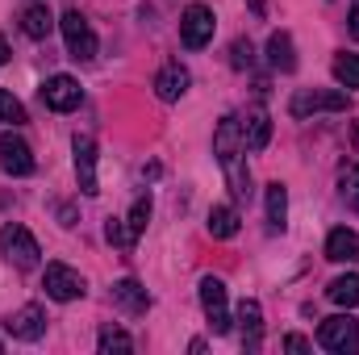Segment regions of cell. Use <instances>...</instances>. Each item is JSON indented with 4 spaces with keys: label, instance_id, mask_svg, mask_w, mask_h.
I'll return each instance as SVG.
<instances>
[{
    "label": "cell",
    "instance_id": "1",
    "mask_svg": "<svg viewBox=\"0 0 359 355\" xmlns=\"http://www.w3.org/2000/svg\"><path fill=\"white\" fill-rule=\"evenodd\" d=\"M213 151H217V163H222V172H226V180H230L234 196H251V176H247V168H243V151H247V142H243V126H238V117H222V121H217Z\"/></svg>",
    "mask_w": 359,
    "mask_h": 355
},
{
    "label": "cell",
    "instance_id": "2",
    "mask_svg": "<svg viewBox=\"0 0 359 355\" xmlns=\"http://www.w3.org/2000/svg\"><path fill=\"white\" fill-rule=\"evenodd\" d=\"M59 29H63V42H67V55H72V59H80V63L96 59V34H92L88 17H84L80 8H67V13L59 17Z\"/></svg>",
    "mask_w": 359,
    "mask_h": 355
},
{
    "label": "cell",
    "instance_id": "3",
    "mask_svg": "<svg viewBox=\"0 0 359 355\" xmlns=\"http://www.w3.org/2000/svg\"><path fill=\"white\" fill-rule=\"evenodd\" d=\"M0 251H4V260L13 267H38V239L25 230V226H17V222H8V226H0Z\"/></svg>",
    "mask_w": 359,
    "mask_h": 355
},
{
    "label": "cell",
    "instance_id": "4",
    "mask_svg": "<svg viewBox=\"0 0 359 355\" xmlns=\"http://www.w3.org/2000/svg\"><path fill=\"white\" fill-rule=\"evenodd\" d=\"M318 343H322L326 351H334V355L359 351V322L351 318V314H334V318H326V322L318 326Z\"/></svg>",
    "mask_w": 359,
    "mask_h": 355
},
{
    "label": "cell",
    "instance_id": "5",
    "mask_svg": "<svg viewBox=\"0 0 359 355\" xmlns=\"http://www.w3.org/2000/svg\"><path fill=\"white\" fill-rule=\"evenodd\" d=\"M213 29H217V21H213V8H209V4H188V8L180 13V38H184L188 51L209 46V42H213Z\"/></svg>",
    "mask_w": 359,
    "mask_h": 355
},
{
    "label": "cell",
    "instance_id": "6",
    "mask_svg": "<svg viewBox=\"0 0 359 355\" xmlns=\"http://www.w3.org/2000/svg\"><path fill=\"white\" fill-rule=\"evenodd\" d=\"M42 288H46L50 301H76V297L88 293L84 276H80L76 267H67V264H46V272H42Z\"/></svg>",
    "mask_w": 359,
    "mask_h": 355
},
{
    "label": "cell",
    "instance_id": "7",
    "mask_svg": "<svg viewBox=\"0 0 359 355\" xmlns=\"http://www.w3.org/2000/svg\"><path fill=\"white\" fill-rule=\"evenodd\" d=\"M347 109V92H318V88H301L288 100L292 117H309V113H343Z\"/></svg>",
    "mask_w": 359,
    "mask_h": 355
},
{
    "label": "cell",
    "instance_id": "8",
    "mask_svg": "<svg viewBox=\"0 0 359 355\" xmlns=\"http://www.w3.org/2000/svg\"><path fill=\"white\" fill-rule=\"evenodd\" d=\"M201 305L209 314V326L213 335H230V314H226V284L217 276H205L201 280Z\"/></svg>",
    "mask_w": 359,
    "mask_h": 355
},
{
    "label": "cell",
    "instance_id": "9",
    "mask_svg": "<svg viewBox=\"0 0 359 355\" xmlns=\"http://www.w3.org/2000/svg\"><path fill=\"white\" fill-rule=\"evenodd\" d=\"M42 100H46V109H55V113H72V109H80L84 88H80V80H72V76H50V80L42 84Z\"/></svg>",
    "mask_w": 359,
    "mask_h": 355
},
{
    "label": "cell",
    "instance_id": "10",
    "mask_svg": "<svg viewBox=\"0 0 359 355\" xmlns=\"http://www.w3.org/2000/svg\"><path fill=\"white\" fill-rule=\"evenodd\" d=\"M4 330H8L13 339L34 343V339L46 335V309H42V305H21V309H13V314L4 318Z\"/></svg>",
    "mask_w": 359,
    "mask_h": 355
},
{
    "label": "cell",
    "instance_id": "11",
    "mask_svg": "<svg viewBox=\"0 0 359 355\" xmlns=\"http://www.w3.org/2000/svg\"><path fill=\"white\" fill-rule=\"evenodd\" d=\"M0 168H4L8 176H29V172H34V151H29V142L4 130V134H0Z\"/></svg>",
    "mask_w": 359,
    "mask_h": 355
},
{
    "label": "cell",
    "instance_id": "12",
    "mask_svg": "<svg viewBox=\"0 0 359 355\" xmlns=\"http://www.w3.org/2000/svg\"><path fill=\"white\" fill-rule=\"evenodd\" d=\"M72 151H76V180H80V192H84V196H96V192H100V188H96V142H92L88 134H76Z\"/></svg>",
    "mask_w": 359,
    "mask_h": 355
},
{
    "label": "cell",
    "instance_id": "13",
    "mask_svg": "<svg viewBox=\"0 0 359 355\" xmlns=\"http://www.w3.org/2000/svg\"><path fill=\"white\" fill-rule=\"evenodd\" d=\"M188 84H192V76H188L184 63H163L159 76H155V96L159 100H180L188 92Z\"/></svg>",
    "mask_w": 359,
    "mask_h": 355
},
{
    "label": "cell",
    "instance_id": "14",
    "mask_svg": "<svg viewBox=\"0 0 359 355\" xmlns=\"http://www.w3.org/2000/svg\"><path fill=\"white\" fill-rule=\"evenodd\" d=\"M326 260H334V264H359V234L355 230H347V226L330 230L326 234Z\"/></svg>",
    "mask_w": 359,
    "mask_h": 355
},
{
    "label": "cell",
    "instance_id": "15",
    "mask_svg": "<svg viewBox=\"0 0 359 355\" xmlns=\"http://www.w3.org/2000/svg\"><path fill=\"white\" fill-rule=\"evenodd\" d=\"M113 301H117V305H121L126 314H134V318L151 309V293H147V288H142L138 280H130V276L113 284Z\"/></svg>",
    "mask_w": 359,
    "mask_h": 355
},
{
    "label": "cell",
    "instance_id": "16",
    "mask_svg": "<svg viewBox=\"0 0 359 355\" xmlns=\"http://www.w3.org/2000/svg\"><path fill=\"white\" fill-rule=\"evenodd\" d=\"M243 142H247V151H264L271 142V117H268V109H251L247 113V121H243Z\"/></svg>",
    "mask_w": 359,
    "mask_h": 355
},
{
    "label": "cell",
    "instance_id": "17",
    "mask_svg": "<svg viewBox=\"0 0 359 355\" xmlns=\"http://www.w3.org/2000/svg\"><path fill=\"white\" fill-rule=\"evenodd\" d=\"M268 63L276 67V72H297V51H292V34L288 29H276L268 38Z\"/></svg>",
    "mask_w": 359,
    "mask_h": 355
},
{
    "label": "cell",
    "instance_id": "18",
    "mask_svg": "<svg viewBox=\"0 0 359 355\" xmlns=\"http://www.w3.org/2000/svg\"><path fill=\"white\" fill-rule=\"evenodd\" d=\"M238 322H243V343H247V351H259V330H264V309H259V301H243L238 305Z\"/></svg>",
    "mask_w": 359,
    "mask_h": 355
},
{
    "label": "cell",
    "instance_id": "19",
    "mask_svg": "<svg viewBox=\"0 0 359 355\" xmlns=\"http://www.w3.org/2000/svg\"><path fill=\"white\" fill-rule=\"evenodd\" d=\"M21 29H25V38H46L50 29H55V17H50V8L46 4H29L25 13H21Z\"/></svg>",
    "mask_w": 359,
    "mask_h": 355
},
{
    "label": "cell",
    "instance_id": "20",
    "mask_svg": "<svg viewBox=\"0 0 359 355\" xmlns=\"http://www.w3.org/2000/svg\"><path fill=\"white\" fill-rule=\"evenodd\" d=\"M284 217H288V188L280 180L268 184V230H284Z\"/></svg>",
    "mask_w": 359,
    "mask_h": 355
},
{
    "label": "cell",
    "instance_id": "21",
    "mask_svg": "<svg viewBox=\"0 0 359 355\" xmlns=\"http://www.w3.org/2000/svg\"><path fill=\"white\" fill-rule=\"evenodd\" d=\"M205 226H209L213 239H234V234H238V213H234L230 205H213Z\"/></svg>",
    "mask_w": 359,
    "mask_h": 355
},
{
    "label": "cell",
    "instance_id": "22",
    "mask_svg": "<svg viewBox=\"0 0 359 355\" xmlns=\"http://www.w3.org/2000/svg\"><path fill=\"white\" fill-rule=\"evenodd\" d=\"M326 297H330L334 305H343V309H355L359 305V276H339V280H330V284H326Z\"/></svg>",
    "mask_w": 359,
    "mask_h": 355
},
{
    "label": "cell",
    "instance_id": "23",
    "mask_svg": "<svg viewBox=\"0 0 359 355\" xmlns=\"http://www.w3.org/2000/svg\"><path fill=\"white\" fill-rule=\"evenodd\" d=\"M96 347H100V355H126V351H134L130 335H126V330H117V326H100Z\"/></svg>",
    "mask_w": 359,
    "mask_h": 355
},
{
    "label": "cell",
    "instance_id": "24",
    "mask_svg": "<svg viewBox=\"0 0 359 355\" xmlns=\"http://www.w3.org/2000/svg\"><path fill=\"white\" fill-rule=\"evenodd\" d=\"M334 80L343 88H359V55H334Z\"/></svg>",
    "mask_w": 359,
    "mask_h": 355
},
{
    "label": "cell",
    "instance_id": "25",
    "mask_svg": "<svg viewBox=\"0 0 359 355\" xmlns=\"http://www.w3.org/2000/svg\"><path fill=\"white\" fill-rule=\"evenodd\" d=\"M21 121H25V105L13 92L0 88V126H21Z\"/></svg>",
    "mask_w": 359,
    "mask_h": 355
},
{
    "label": "cell",
    "instance_id": "26",
    "mask_svg": "<svg viewBox=\"0 0 359 355\" xmlns=\"http://www.w3.org/2000/svg\"><path fill=\"white\" fill-rule=\"evenodd\" d=\"M104 239H109L113 247H134V230H130L126 217H109V222H104Z\"/></svg>",
    "mask_w": 359,
    "mask_h": 355
},
{
    "label": "cell",
    "instance_id": "27",
    "mask_svg": "<svg viewBox=\"0 0 359 355\" xmlns=\"http://www.w3.org/2000/svg\"><path fill=\"white\" fill-rule=\"evenodd\" d=\"M126 222H130V230H134V239H138V234H142V230H147V222H151V196H138V201H134V209H130V217H126Z\"/></svg>",
    "mask_w": 359,
    "mask_h": 355
},
{
    "label": "cell",
    "instance_id": "28",
    "mask_svg": "<svg viewBox=\"0 0 359 355\" xmlns=\"http://www.w3.org/2000/svg\"><path fill=\"white\" fill-rule=\"evenodd\" d=\"M343 196H347L351 209H359V163H351V168L343 172Z\"/></svg>",
    "mask_w": 359,
    "mask_h": 355
},
{
    "label": "cell",
    "instance_id": "29",
    "mask_svg": "<svg viewBox=\"0 0 359 355\" xmlns=\"http://www.w3.org/2000/svg\"><path fill=\"white\" fill-rule=\"evenodd\" d=\"M251 59H255L251 42H243V38H238V42H234V59H230V63H234V67H251Z\"/></svg>",
    "mask_w": 359,
    "mask_h": 355
},
{
    "label": "cell",
    "instance_id": "30",
    "mask_svg": "<svg viewBox=\"0 0 359 355\" xmlns=\"http://www.w3.org/2000/svg\"><path fill=\"white\" fill-rule=\"evenodd\" d=\"M284 351H309V339H301V335H288V339H284Z\"/></svg>",
    "mask_w": 359,
    "mask_h": 355
},
{
    "label": "cell",
    "instance_id": "31",
    "mask_svg": "<svg viewBox=\"0 0 359 355\" xmlns=\"http://www.w3.org/2000/svg\"><path fill=\"white\" fill-rule=\"evenodd\" d=\"M351 38H359V0L351 4Z\"/></svg>",
    "mask_w": 359,
    "mask_h": 355
},
{
    "label": "cell",
    "instance_id": "32",
    "mask_svg": "<svg viewBox=\"0 0 359 355\" xmlns=\"http://www.w3.org/2000/svg\"><path fill=\"white\" fill-rule=\"evenodd\" d=\"M8 55H13V51H8V42H4V34H0V67L8 63Z\"/></svg>",
    "mask_w": 359,
    "mask_h": 355
},
{
    "label": "cell",
    "instance_id": "33",
    "mask_svg": "<svg viewBox=\"0 0 359 355\" xmlns=\"http://www.w3.org/2000/svg\"><path fill=\"white\" fill-rule=\"evenodd\" d=\"M251 8H255V17H264V13H268V4H264V0H251Z\"/></svg>",
    "mask_w": 359,
    "mask_h": 355
},
{
    "label": "cell",
    "instance_id": "34",
    "mask_svg": "<svg viewBox=\"0 0 359 355\" xmlns=\"http://www.w3.org/2000/svg\"><path fill=\"white\" fill-rule=\"evenodd\" d=\"M0 351H4V347H0Z\"/></svg>",
    "mask_w": 359,
    "mask_h": 355
}]
</instances>
